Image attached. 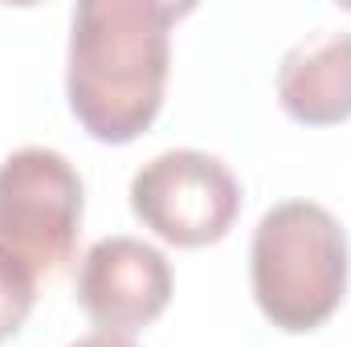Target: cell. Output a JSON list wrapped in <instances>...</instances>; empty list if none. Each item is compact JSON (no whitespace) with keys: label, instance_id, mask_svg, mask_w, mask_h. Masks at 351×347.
<instances>
[{"label":"cell","instance_id":"6da1fadb","mask_svg":"<svg viewBox=\"0 0 351 347\" xmlns=\"http://www.w3.org/2000/svg\"><path fill=\"white\" fill-rule=\"evenodd\" d=\"M176 4L156 0H82L70 21L66 98L98 143L139 139L168 90Z\"/></svg>","mask_w":351,"mask_h":347},{"label":"cell","instance_id":"7a4b0ae2","mask_svg":"<svg viewBox=\"0 0 351 347\" xmlns=\"http://www.w3.org/2000/svg\"><path fill=\"white\" fill-rule=\"evenodd\" d=\"M343 225L315 200H282L250 241V282L265 319L286 335L319 331L348 294Z\"/></svg>","mask_w":351,"mask_h":347},{"label":"cell","instance_id":"3957f363","mask_svg":"<svg viewBox=\"0 0 351 347\" xmlns=\"http://www.w3.org/2000/svg\"><path fill=\"white\" fill-rule=\"evenodd\" d=\"M82 208V176L62 152L21 147L0 164V246L29 261L37 278L74 258Z\"/></svg>","mask_w":351,"mask_h":347},{"label":"cell","instance_id":"277c9868","mask_svg":"<svg viewBox=\"0 0 351 347\" xmlns=\"http://www.w3.org/2000/svg\"><path fill=\"white\" fill-rule=\"evenodd\" d=\"M131 213L160 241L200 250L233 229L241 213V184L225 160L196 147H176L131 176Z\"/></svg>","mask_w":351,"mask_h":347},{"label":"cell","instance_id":"5b68a950","mask_svg":"<svg viewBox=\"0 0 351 347\" xmlns=\"http://www.w3.org/2000/svg\"><path fill=\"white\" fill-rule=\"evenodd\" d=\"M78 307L98 331L135 335L172 302V265L139 237H102L78 265Z\"/></svg>","mask_w":351,"mask_h":347},{"label":"cell","instance_id":"8992f818","mask_svg":"<svg viewBox=\"0 0 351 347\" xmlns=\"http://www.w3.org/2000/svg\"><path fill=\"white\" fill-rule=\"evenodd\" d=\"M278 102L294 123L335 127L351 119V33L315 29L278 62Z\"/></svg>","mask_w":351,"mask_h":347},{"label":"cell","instance_id":"52a82bcc","mask_svg":"<svg viewBox=\"0 0 351 347\" xmlns=\"http://www.w3.org/2000/svg\"><path fill=\"white\" fill-rule=\"evenodd\" d=\"M37 302V274L25 258H16L8 246H0V344L12 339Z\"/></svg>","mask_w":351,"mask_h":347},{"label":"cell","instance_id":"ba28073f","mask_svg":"<svg viewBox=\"0 0 351 347\" xmlns=\"http://www.w3.org/2000/svg\"><path fill=\"white\" fill-rule=\"evenodd\" d=\"M70 347H139L131 335H114V331H90L82 339H74Z\"/></svg>","mask_w":351,"mask_h":347}]
</instances>
